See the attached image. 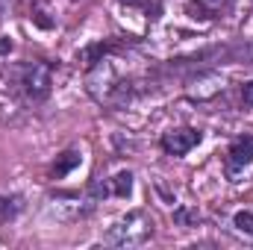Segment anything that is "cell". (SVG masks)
I'll list each match as a JSON object with an SVG mask.
<instances>
[{"instance_id":"3957f363","label":"cell","mask_w":253,"mask_h":250,"mask_svg":"<svg viewBox=\"0 0 253 250\" xmlns=\"http://www.w3.org/2000/svg\"><path fill=\"white\" fill-rule=\"evenodd\" d=\"M197 141H200V132L191 129V126L168 129V132L162 135V147H165V153H171V156H186L191 147H197Z\"/></svg>"},{"instance_id":"5b68a950","label":"cell","mask_w":253,"mask_h":250,"mask_svg":"<svg viewBox=\"0 0 253 250\" xmlns=\"http://www.w3.org/2000/svg\"><path fill=\"white\" fill-rule=\"evenodd\" d=\"M230 6H233V0H194V3H189V15L191 18H215Z\"/></svg>"},{"instance_id":"9c48e42d","label":"cell","mask_w":253,"mask_h":250,"mask_svg":"<svg viewBox=\"0 0 253 250\" xmlns=\"http://www.w3.org/2000/svg\"><path fill=\"white\" fill-rule=\"evenodd\" d=\"M106 44H91V47H85L83 50V62L85 65H97V62H103V56H106Z\"/></svg>"},{"instance_id":"30bf717a","label":"cell","mask_w":253,"mask_h":250,"mask_svg":"<svg viewBox=\"0 0 253 250\" xmlns=\"http://www.w3.org/2000/svg\"><path fill=\"white\" fill-rule=\"evenodd\" d=\"M233 224H236V230H242V233L253 236V212H236Z\"/></svg>"},{"instance_id":"6da1fadb","label":"cell","mask_w":253,"mask_h":250,"mask_svg":"<svg viewBox=\"0 0 253 250\" xmlns=\"http://www.w3.org/2000/svg\"><path fill=\"white\" fill-rule=\"evenodd\" d=\"M150 233H153L150 221H147L141 212H132L126 221H121L118 227H112V230H109L106 242H109V245H121V248H129V245H141V242H144Z\"/></svg>"},{"instance_id":"7c38bea8","label":"cell","mask_w":253,"mask_h":250,"mask_svg":"<svg viewBox=\"0 0 253 250\" xmlns=\"http://www.w3.org/2000/svg\"><path fill=\"white\" fill-rule=\"evenodd\" d=\"M242 100H245V106H253V83L242 85Z\"/></svg>"},{"instance_id":"ba28073f","label":"cell","mask_w":253,"mask_h":250,"mask_svg":"<svg viewBox=\"0 0 253 250\" xmlns=\"http://www.w3.org/2000/svg\"><path fill=\"white\" fill-rule=\"evenodd\" d=\"M112 191H115L118 197H126V194L132 191V174H129V171L115 174V180H112Z\"/></svg>"},{"instance_id":"8992f818","label":"cell","mask_w":253,"mask_h":250,"mask_svg":"<svg viewBox=\"0 0 253 250\" xmlns=\"http://www.w3.org/2000/svg\"><path fill=\"white\" fill-rule=\"evenodd\" d=\"M77 165H80V153H77V150H68V153L59 156V162L53 165V177H65V174H71Z\"/></svg>"},{"instance_id":"5bb4252c","label":"cell","mask_w":253,"mask_h":250,"mask_svg":"<svg viewBox=\"0 0 253 250\" xmlns=\"http://www.w3.org/2000/svg\"><path fill=\"white\" fill-rule=\"evenodd\" d=\"M121 3H126V6H138L141 0H121Z\"/></svg>"},{"instance_id":"52a82bcc","label":"cell","mask_w":253,"mask_h":250,"mask_svg":"<svg viewBox=\"0 0 253 250\" xmlns=\"http://www.w3.org/2000/svg\"><path fill=\"white\" fill-rule=\"evenodd\" d=\"M174 221H177L180 227H197L200 212H197L194 206H180V209H174Z\"/></svg>"},{"instance_id":"4fadbf2b","label":"cell","mask_w":253,"mask_h":250,"mask_svg":"<svg viewBox=\"0 0 253 250\" xmlns=\"http://www.w3.org/2000/svg\"><path fill=\"white\" fill-rule=\"evenodd\" d=\"M6 50H12V42H6V39H0V53H6Z\"/></svg>"},{"instance_id":"7a4b0ae2","label":"cell","mask_w":253,"mask_h":250,"mask_svg":"<svg viewBox=\"0 0 253 250\" xmlns=\"http://www.w3.org/2000/svg\"><path fill=\"white\" fill-rule=\"evenodd\" d=\"M21 85H24V91H27L33 100H44V97L50 94V85H53V71H50V65L47 62L24 65Z\"/></svg>"},{"instance_id":"277c9868","label":"cell","mask_w":253,"mask_h":250,"mask_svg":"<svg viewBox=\"0 0 253 250\" xmlns=\"http://www.w3.org/2000/svg\"><path fill=\"white\" fill-rule=\"evenodd\" d=\"M251 162H253V141L251 138H236L233 147H230V153H227V174L236 177Z\"/></svg>"},{"instance_id":"8fae6325","label":"cell","mask_w":253,"mask_h":250,"mask_svg":"<svg viewBox=\"0 0 253 250\" xmlns=\"http://www.w3.org/2000/svg\"><path fill=\"white\" fill-rule=\"evenodd\" d=\"M230 56H233V59H242V62H251V65H253V42H248V44H239L236 50H230Z\"/></svg>"}]
</instances>
